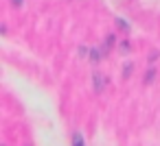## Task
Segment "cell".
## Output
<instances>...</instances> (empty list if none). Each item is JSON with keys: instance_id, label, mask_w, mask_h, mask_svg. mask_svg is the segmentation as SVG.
<instances>
[{"instance_id": "obj_1", "label": "cell", "mask_w": 160, "mask_h": 146, "mask_svg": "<svg viewBox=\"0 0 160 146\" xmlns=\"http://www.w3.org/2000/svg\"><path fill=\"white\" fill-rule=\"evenodd\" d=\"M103 55H105L103 50H99V48H90V61H92L94 66L101 61V57H103Z\"/></svg>"}, {"instance_id": "obj_7", "label": "cell", "mask_w": 160, "mask_h": 146, "mask_svg": "<svg viewBox=\"0 0 160 146\" xmlns=\"http://www.w3.org/2000/svg\"><path fill=\"white\" fill-rule=\"evenodd\" d=\"M129 74H132V63H125V72H123V76L127 79Z\"/></svg>"}, {"instance_id": "obj_4", "label": "cell", "mask_w": 160, "mask_h": 146, "mask_svg": "<svg viewBox=\"0 0 160 146\" xmlns=\"http://www.w3.org/2000/svg\"><path fill=\"white\" fill-rule=\"evenodd\" d=\"M112 44H114V35H108V37H105V44H103V48H101V50L108 55V50H110V46H112Z\"/></svg>"}, {"instance_id": "obj_6", "label": "cell", "mask_w": 160, "mask_h": 146, "mask_svg": "<svg viewBox=\"0 0 160 146\" xmlns=\"http://www.w3.org/2000/svg\"><path fill=\"white\" fill-rule=\"evenodd\" d=\"M153 76H156V70L151 68V70L147 72V76H145V83H151V81H153Z\"/></svg>"}, {"instance_id": "obj_5", "label": "cell", "mask_w": 160, "mask_h": 146, "mask_svg": "<svg viewBox=\"0 0 160 146\" xmlns=\"http://www.w3.org/2000/svg\"><path fill=\"white\" fill-rule=\"evenodd\" d=\"M116 26H118V29H123V31H129V24H127L123 18H116Z\"/></svg>"}, {"instance_id": "obj_3", "label": "cell", "mask_w": 160, "mask_h": 146, "mask_svg": "<svg viewBox=\"0 0 160 146\" xmlns=\"http://www.w3.org/2000/svg\"><path fill=\"white\" fill-rule=\"evenodd\" d=\"M70 144H72V146H86V144H83V135H81L79 131H77V133H72V139H70Z\"/></svg>"}, {"instance_id": "obj_8", "label": "cell", "mask_w": 160, "mask_h": 146, "mask_svg": "<svg viewBox=\"0 0 160 146\" xmlns=\"http://www.w3.org/2000/svg\"><path fill=\"white\" fill-rule=\"evenodd\" d=\"M118 48H121V50H123V52H129V50H132V48H129V44H127V42H123V44H121V46H118Z\"/></svg>"}, {"instance_id": "obj_9", "label": "cell", "mask_w": 160, "mask_h": 146, "mask_svg": "<svg viewBox=\"0 0 160 146\" xmlns=\"http://www.w3.org/2000/svg\"><path fill=\"white\" fill-rule=\"evenodd\" d=\"M11 2H13L16 7H22V2H24V0H11Z\"/></svg>"}, {"instance_id": "obj_2", "label": "cell", "mask_w": 160, "mask_h": 146, "mask_svg": "<svg viewBox=\"0 0 160 146\" xmlns=\"http://www.w3.org/2000/svg\"><path fill=\"white\" fill-rule=\"evenodd\" d=\"M92 81H94V92L99 94V92L103 89V76H101L99 72H94V76H92Z\"/></svg>"}]
</instances>
